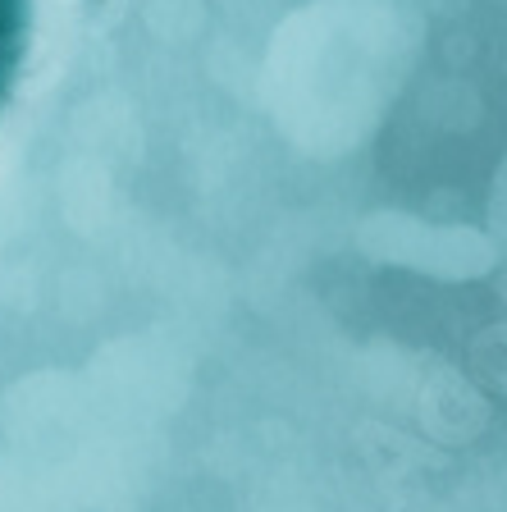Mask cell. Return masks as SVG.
<instances>
[{"mask_svg": "<svg viewBox=\"0 0 507 512\" xmlns=\"http://www.w3.org/2000/svg\"><path fill=\"white\" fill-rule=\"evenodd\" d=\"M28 42V0H0V101L10 96Z\"/></svg>", "mask_w": 507, "mask_h": 512, "instance_id": "1", "label": "cell"}]
</instances>
